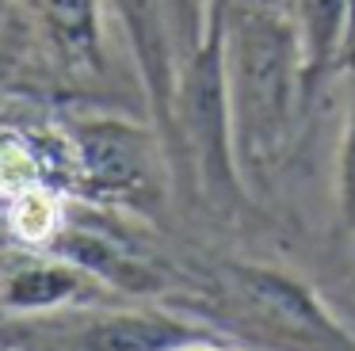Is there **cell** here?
<instances>
[{"instance_id": "6da1fadb", "label": "cell", "mask_w": 355, "mask_h": 351, "mask_svg": "<svg viewBox=\"0 0 355 351\" xmlns=\"http://www.w3.org/2000/svg\"><path fill=\"white\" fill-rule=\"evenodd\" d=\"M225 96L241 180L268 172L286 149L302 92V46L294 19L271 8H225Z\"/></svg>"}, {"instance_id": "7a4b0ae2", "label": "cell", "mask_w": 355, "mask_h": 351, "mask_svg": "<svg viewBox=\"0 0 355 351\" xmlns=\"http://www.w3.org/2000/svg\"><path fill=\"white\" fill-rule=\"evenodd\" d=\"M222 305L230 325L268 351H355V336L321 298L275 267L230 264Z\"/></svg>"}, {"instance_id": "3957f363", "label": "cell", "mask_w": 355, "mask_h": 351, "mask_svg": "<svg viewBox=\"0 0 355 351\" xmlns=\"http://www.w3.org/2000/svg\"><path fill=\"white\" fill-rule=\"evenodd\" d=\"M77 149L85 160V176L100 195L146 210L161 203L164 172L157 157V142L130 122H88L77 134Z\"/></svg>"}, {"instance_id": "277c9868", "label": "cell", "mask_w": 355, "mask_h": 351, "mask_svg": "<svg viewBox=\"0 0 355 351\" xmlns=\"http://www.w3.org/2000/svg\"><path fill=\"white\" fill-rule=\"evenodd\" d=\"M207 328L164 309H111L85 320L69 336L73 351H184L187 343L207 340Z\"/></svg>"}, {"instance_id": "5b68a950", "label": "cell", "mask_w": 355, "mask_h": 351, "mask_svg": "<svg viewBox=\"0 0 355 351\" xmlns=\"http://www.w3.org/2000/svg\"><path fill=\"white\" fill-rule=\"evenodd\" d=\"M92 294L80 264H62L35 252H0V305L12 313H50Z\"/></svg>"}, {"instance_id": "8992f818", "label": "cell", "mask_w": 355, "mask_h": 351, "mask_svg": "<svg viewBox=\"0 0 355 351\" xmlns=\"http://www.w3.org/2000/svg\"><path fill=\"white\" fill-rule=\"evenodd\" d=\"M302 92L306 99L336 69L355 65V0H298Z\"/></svg>"}, {"instance_id": "52a82bcc", "label": "cell", "mask_w": 355, "mask_h": 351, "mask_svg": "<svg viewBox=\"0 0 355 351\" xmlns=\"http://www.w3.org/2000/svg\"><path fill=\"white\" fill-rule=\"evenodd\" d=\"M39 31L77 65H100L103 4L100 0H24Z\"/></svg>"}, {"instance_id": "ba28073f", "label": "cell", "mask_w": 355, "mask_h": 351, "mask_svg": "<svg viewBox=\"0 0 355 351\" xmlns=\"http://www.w3.org/2000/svg\"><path fill=\"white\" fill-rule=\"evenodd\" d=\"M336 210H340V225L355 237V103L347 111V126L336 157Z\"/></svg>"}, {"instance_id": "9c48e42d", "label": "cell", "mask_w": 355, "mask_h": 351, "mask_svg": "<svg viewBox=\"0 0 355 351\" xmlns=\"http://www.w3.org/2000/svg\"><path fill=\"white\" fill-rule=\"evenodd\" d=\"M184 351H233V348H225L218 336H207V340H195V343H187Z\"/></svg>"}, {"instance_id": "30bf717a", "label": "cell", "mask_w": 355, "mask_h": 351, "mask_svg": "<svg viewBox=\"0 0 355 351\" xmlns=\"http://www.w3.org/2000/svg\"><path fill=\"white\" fill-rule=\"evenodd\" d=\"M225 4H237V0H225Z\"/></svg>"}]
</instances>
